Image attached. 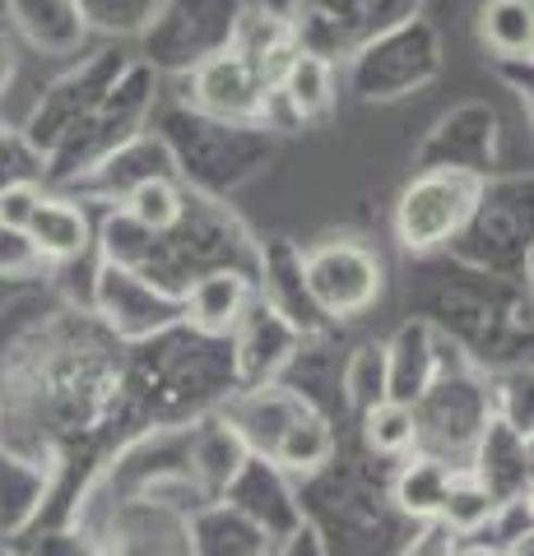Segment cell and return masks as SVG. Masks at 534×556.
<instances>
[{"label":"cell","instance_id":"cell-1","mask_svg":"<svg viewBox=\"0 0 534 556\" xmlns=\"http://www.w3.org/2000/svg\"><path fill=\"white\" fill-rule=\"evenodd\" d=\"M159 135L172 153V163H177V181L191 186L204 200H219V195H228L233 186L251 181L256 172L270 163V149H274L265 126L214 121V116L191 112L186 102L163 116Z\"/></svg>","mask_w":534,"mask_h":556},{"label":"cell","instance_id":"cell-2","mask_svg":"<svg viewBox=\"0 0 534 556\" xmlns=\"http://www.w3.org/2000/svg\"><path fill=\"white\" fill-rule=\"evenodd\" d=\"M153 89H159V70H149L145 61H126V70L116 75L112 89L57 139V149L47 153L42 177L65 186V181L84 177L94 163L108 159L116 144H126L131 135H140L153 112Z\"/></svg>","mask_w":534,"mask_h":556},{"label":"cell","instance_id":"cell-3","mask_svg":"<svg viewBox=\"0 0 534 556\" xmlns=\"http://www.w3.org/2000/svg\"><path fill=\"white\" fill-rule=\"evenodd\" d=\"M484 181L488 177H474V172H460V167L413 172L405 190L395 195V214H390L395 241L419 260L442 255L460 237L464 223H470L479 195H484Z\"/></svg>","mask_w":534,"mask_h":556},{"label":"cell","instance_id":"cell-4","mask_svg":"<svg viewBox=\"0 0 534 556\" xmlns=\"http://www.w3.org/2000/svg\"><path fill=\"white\" fill-rule=\"evenodd\" d=\"M446 251L456 265L530 288V181H484L470 223Z\"/></svg>","mask_w":534,"mask_h":556},{"label":"cell","instance_id":"cell-5","mask_svg":"<svg viewBox=\"0 0 534 556\" xmlns=\"http://www.w3.org/2000/svg\"><path fill=\"white\" fill-rule=\"evenodd\" d=\"M298 278L312 311L321 320H358L382 302L386 292V265L372 247L358 237H331L316 241L312 251L298 255Z\"/></svg>","mask_w":534,"mask_h":556},{"label":"cell","instance_id":"cell-6","mask_svg":"<svg viewBox=\"0 0 534 556\" xmlns=\"http://www.w3.org/2000/svg\"><path fill=\"white\" fill-rule=\"evenodd\" d=\"M413 422H419V445L413 450L451 468H470L474 445L493 422L488 376H479V367H456L437 376L427 394L413 404Z\"/></svg>","mask_w":534,"mask_h":556},{"label":"cell","instance_id":"cell-7","mask_svg":"<svg viewBox=\"0 0 534 556\" xmlns=\"http://www.w3.org/2000/svg\"><path fill=\"white\" fill-rule=\"evenodd\" d=\"M247 5L243 0H159V14L140 38V61L149 70H177L228 51Z\"/></svg>","mask_w":534,"mask_h":556},{"label":"cell","instance_id":"cell-8","mask_svg":"<svg viewBox=\"0 0 534 556\" xmlns=\"http://www.w3.org/2000/svg\"><path fill=\"white\" fill-rule=\"evenodd\" d=\"M413 10H419V0H298L288 28L298 51L339 65L372 38L413 20Z\"/></svg>","mask_w":534,"mask_h":556},{"label":"cell","instance_id":"cell-9","mask_svg":"<svg viewBox=\"0 0 534 556\" xmlns=\"http://www.w3.org/2000/svg\"><path fill=\"white\" fill-rule=\"evenodd\" d=\"M442 70V42L423 20H405L400 28L372 38L363 51L349 56V89L368 102L405 98L423 84H433Z\"/></svg>","mask_w":534,"mask_h":556},{"label":"cell","instance_id":"cell-10","mask_svg":"<svg viewBox=\"0 0 534 556\" xmlns=\"http://www.w3.org/2000/svg\"><path fill=\"white\" fill-rule=\"evenodd\" d=\"M89 311L116 343H149L153 334L182 325V292L153 283L140 269H122L98 260L89 283Z\"/></svg>","mask_w":534,"mask_h":556},{"label":"cell","instance_id":"cell-11","mask_svg":"<svg viewBox=\"0 0 534 556\" xmlns=\"http://www.w3.org/2000/svg\"><path fill=\"white\" fill-rule=\"evenodd\" d=\"M270 84L256 75V65L243 51H219V56L186 70V108L233 126H261Z\"/></svg>","mask_w":534,"mask_h":556},{"label":"cell","instance_id":"cell-12","mask_svg":"<svg viewBox=\"0 0 534 556\" xmlns=\"http://www.w3.org/2000/svg\"><path fill=\"white\" fill-rule=\"evenodd\" d=\"M456 367H470V357H464L433 320L409 316L386 343V399L413 408L437 376L456 371Z\"/></svg>","mask_w":534,"mask_h":556},{"label":"cell","instance_id":"cell-13","mask_svg":"<svg viewBox=\"0 0 534 556\" xmlns=\"http://www.w3.org/2000/svg\"><path fill=\"white\" fill-rule=\"evenodd\" d=\"M298 343H302V329L293 325L284 311H274L265 298H256L251 311L243 316V325L228 334L237 390H251V386H270V380H280L284 367L293 362V353H298Z\"/></svg>","mask_w":534,"mask_h":556},{"label":"cell","instance_id":"cell-14","mask_svg":"<svg viewBox=\"0 0 534 556\" xmlns=\"http://www.w3.org/2000/svg\"><path fill=\"white\" fill-rule=\"evenodd\" d=\"M261 298V283L247 269H210L182 288V325L204 339H228L251 302Z\"/></svg>","mask_w":534,"mask_h":556},{"label":"cell","instance_id":"cell-15","mask_svg":"<svg viewBox=\"0 0 534 556\" xmlns=\"http://www.w3.org/2000/svg\"><path fill=\"white\" fill-rule=\"evenodd\" d=\"M0 14L14 38L42 61H75L89 47V28L75 0H0Z\"/></svg>","mask_w":534,"mask_h":556},{"label":"cell","instance_id":"cell-16","mask_svg":"<svg viewBox=\"0 0 534 556\" xmlns=\"http://www.w3.org/2000/svg\"><path fill=\"white\" fill-rule=\"evenodd\" d=\"M302 413H307V404L288 386H280V380H270V386H251V390H233L228 399H223V408H219V417L237 431V437H243V445L251 450L256 459H270V450H274V441L284 437V427L293 422V417H302Z\"/></svg>","mask_w":534,"mask_h":556},{"label":"cell","instance_id":"cell-17","mask_svg":"<svg viewBox=\"0 0 534 556\" xmlns=\"http://www.w3.org/2000/svg\"><path fill=\"white\" fill-rule=\"evenodd\" d=\"M24 241L33 247V255L42 260V265H57L65 269L71 260H84L94 251V218L89 208H84V200L75 195H47L38 208H33L28 228H24Z\"/></svg>","mask_w":534,"mask_h":556},{"label":"cell","instance_id":"cell-18","mask_svg":"<svg viewBox=\"0 0 534 556\" xmlns=\"http://www.w3.org/2000/svg\"><path fill=\"white\" fill-rule=\"evenodd\" d=\"M470 473L493 492V501L530 496V437L493 417L470 455Z\"/></svg>","mask_w":534,"mask_h":556},{"label":"cell","instance_id":"cell-19","mask_svg":"<svg viewBox=\"0 0 534 556\" xmlns=\"http://www.w3.org/2000/svg\"><path fill=\"white\" fill-rule=\"evenodd\" d=\"M335 459H339V427H335V417H325L316 408L293 417V422L284 427V437L274 441V450H270V464L280 468L288 482L316 478Z\"/></svg>","mask_w":534,"mask_h":556},{"label":"cell","instance_id":"cell-20","mask_svg":"<svg viewBox=\"0 0 534 556\" xmlns=\"http://www.w3.org/2000/svg\"><path fill=\"white\" fill-rule=\"evenodd\" d=\"M186 547H191V556H270L274 552L265 529H256L228 501H210V506H200L186 519Z\"/></svg>","mask_w":534,"mask_h":556},{"label":"cell","instance_id":"cell-21","mask_svg":"<svg viewBox=\"0 0 534 556\" xmlns=\"http://www.w3.org/2000/svg\"><path fill=\"white\" fill-rule=\"evenodd\" d=\"M451 478H456L451 464L413 450V455L395 459V473L386 478V501L409 525H437V510H442V496L451 486Z\"/></svg>","mask_w":534,"mask_h":556},{"label":"cell","instance_id":"cell-22","mask_svg":"<svg viewBox=\"0 0 534 556\" xmlns=\"http://www.w3.org/2000/svg\"><path fill=\"white\" fill-rule=\"evenodd\" d=\"M479 42L502 65H530L534 5L530 0H484V5H479Z\"/></svg>","mask_w":534,"mask_h":556},{"label":"cell","instance_id":"cell-23","mask_svg":"<svg viewBox=\"0 0 534 556\" xmlns=\"http://www.w3.org/2000/svg\"><path fill=\"white\" fill-rule=\"evenodd\" d=\"M497 506H502V501H493V492L470 473V468H456V478H451V486H446V496H442L437 525L451 533L456 543H470V538H479L488 529V519H493Z\"/></svg>","mask_w":534,"mask_h":556},{"label":"cell","instance_id":"cell-24","mask_svg":"<svg viewBox=\"0 0 534 556\" xmlns=\"http://www.w3.org/2000/svg\"><path fill=\"white\" fill-rule=\"evenodd\" d=\"M358 437H363V450L372 459H405L419 445V422H413L409 404H395V399H382L368 413H358Z\"/></svg>","mask_w":534,"mask_h":556},{"label":"cell","instance_id":"cell-25","mask_svg":"<svg viewBox=\"0 0 534 556\" xmlns=\"http://www.w3.org/2000/svg\"><path fill=\"white\" fill-rule=\"evenodd\" d=\"M186 200H191V190H186L177 177H153V181H140V186H135L116 208H122L131 223H140L145 232L167 237V232L182 223Z\"/></svg>","mask_w":534,"mask_h":556},{"label":"cell","instance_id":"cell-26","mask_svg":"<svg viewBox=\"0 0 534 556\" xmlns=\"http://www.w3.org/2000/svg\"><path fill=\"white\" fill-rule=\"evenodd\" d=\"M339 399L358 413H368L372 404H382L386 399V343L382 339H368V343H358L349 357H344V367H339Z\"/></svg>","mask_w":534,"mask_h":556},{"label":"cell","instance_id":"cell-27","mask_svg":"<svg viewBox=\"0 0 534 556\" xmlns=\"http://www.w3.org/2000/svg\"><path fill=\"white\" fill-rule=\"evenodd\" d=\"M89 38H145L159 14V0H75Z\"/></svg>","mask_w":534,"mask_h":556},{"label":"cell","instance_id":"cell-28","mask_svg":"<svg viewBox=\"0 0 534 556\" xmlns=\"http://www.w3.org/2000/svg\"><path fill=\"white\" fill-rule=\"evenodd\" d=\"M38 200H42L38 177L0 186V232H24L28 218H33V208H38Z\"/></svg>","mask_w":534,"mask_h":556},{"label":"cell","instance_id":"cell-29","mask_svg":"<svg viewBox=\"0 0 534 556\" xmlns=\"http://www.w3.org/2000/svg\"><path fill=\"white\" fill-rule=\"evenodd\" d=\"M38 269H42V260L33 255L24 232H0V278H28Z\"/></svg>","mask_w":534,"mask_h":556},{"label":"cell","instance_id":"cell-30","mask_svg":"<svg viewBox=\"0 0 534 556\" xmlns=\"http://www.w3.org/2000/svg\"><path fill=\"white\" fill-rule=\"evenodd\" d=\"M10 84H14V47L0 38V98L10 93Z\"/></svg>","mask_w":534,"mask_h":556},{"label":"cell","instance_id":"cell-31","mask_svg":"<svg viewBox=\"0 0 534 556\" xmlns=\"http://www.w3.org/2000/svg\"><path fill=\"white\" fill-rule=\"evenodd\" d=\"M456 556H516V552H493V547H460V543H456Z\"/></svg>","mask_w":534,"mask_h":556},{"label":"cell","instance_id":"cell-32","mask_svg":"<svg viewBox=\"0 0 534 556\" xmlns=\"http://www.w3.org/2000/svg\"><path fill=\"white\" fill-rule=\"evenodd\" d=\"M0 556H10V552H5V547H0Z\"/></svg>","mask_w":534,"mask_h":556}]
</instances>
